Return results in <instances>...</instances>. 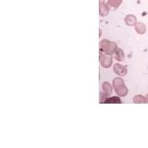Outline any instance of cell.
I'll use <instances>...</instances> for the list:
<instances>
[{
	"instance_id": "6da1fadb",
	"label": "cell",
	"mask_w": 148,
	"mask_h": 148,
	"mask_svg": "<svg viewBox=\"0 0 148 148\" xmlns=\"http://www.w3.org/2000/svg\"><path fill=\"white\" fill-rule=\"evenodd\" d=\"M112 86L115 93L119 97H125L128 94V89L122 77H115L113 80Z\"/></svg>"
},
{
	"instance_id": "7a4b0ae2",
	"label": "cell",
	"mask_w": 148,
	"mask_h": 148,
	"mask_svg": "<svg viewBox=\"0 0 148 148\" xmlns=\"http://www.w3.org/2000/svg\"><path fill=\"white\" fill-rule=\"evenodd\" d=\"M118 48V45L114 41H111L109 40H102L100 42V53H105L113 56Z\"/></svg>"
},
{
	"instance_id": "3957f363",
	"label": "cell",
	"mask_w": 148,
	"mask_h": 148,
	"mask_svg": "<svg viewBox=\"0 0 148 148\" xmlns=\"http://www.w3.org/2000/svg\"><path fill=\"white\" fill-rule=\"evenodd\" d=\"M113 86L109 82H104L101 85V90L102 93H101V102L106 99L107 97H109L113 92Z\"/></svg>"
},
{
	"instance_id": "277c9868",
	"label": "cell",
	"mask_w": 148,
	"mask_h": 148,
	"mask_svg": "<svg viewBox=\"0 0 148 148\" xmlns=\"http://www.w3.org/2000/svg\"><path fill=\"white\" fill-rule=\"evenodd\" d=\"M100 64L104 69H109L113 65V57L105 53H100Z\"/></svg>"
},
{
	"instance_id": "5b68a950",
	"label": "cell",
	"mask_w": 148,
	"mask_h": 148,
	"mask_svg": "<svg viewBox=\"0 0 148 148\" xmlns=\"http://www.w3.org/2000/svg\"><path fill=\"white\" fill-rule=\"evenodd\" d=\"M113 71H114V73L116 75L123 77H125L127 75V67L125 66V65H122V64L117 63V64H114Z\"/></svg>"
},
{
	"instance_id": "8992f818",
	"label": "cell",
	"mask_w": 148,
	"mask_h": 148,
	"mask_svg": "<svg viewBox=\"0 0 148 148\" xmlns=\"http://www.w3.org/2000/svg\"><path fill=\"white\" fill-rule=\"evenodd\" d=\"M110 7L105 1H100L99 3V15L102 17L107 16L110 14Z\"/></svg>"
},
{
	"instance_id": "52a82bcc",
	"label": "cell",
	"mask_w": 148,
	"mask_h": 148,
	"mask_svg": "<svg viewBox=\"0 0 148 148\" xmlns=\"http://www.w3.org/2000/svg\"><path fill=\"white\" fill-rule=\"evenodd\" d=\"M124 22L128 27H134L138 22V19L136 16L133 14H127V16L124 17Z\"/></svg>"
},
{
	"instance_id": "ba28073f",
	"label": "cell",
	"mask_w": 148,
	"mask_h": 148,
	"mask_svg": "<svg viewBox=\"0 0 148 148\" xmlns=\"http://www.w3.org/2000/svg\"><path fill=\"white\" fill-rule=\"evenodd\" d=\"M113 58H115V60H117L118 62H123L125 58V53L121 48H118L115 53L113 54Z\"/></svg>"
},
{
	"instance_id": "9c48e42d",
	"label": "cell",
	"mask_w": 148,
	"mask_h": 148,
	"mask_svg": "<svg viewBox=\"0 0 148 148\" xmlns=\"http://www.w3.org/2000/svg\"><path fill=\"white\" fill-rule=\"evenodd\" d=\"M135 31L139 35H144L147 32V27L143 22H137V24L134 26Z\"/></svg>"
},
{
	"instance_id": "30bf717a",
	"label": "cell",
	"mask_w": 148,
	"mask_h": 148,
	"mask_svg": "<svg viewBox=\"0 0 148 148\" xmlns=\"http://www.w3.org/2000/svg\"><path fill=\"white\" fill-rule=\"evenodd\" d=\"M121 99L118 96H112V97H107L101 103L105 104H121Z\"/></svg>"
},
{
	"instance_id": "8fae6325",
	"label": "cell",
	"mask_w": 148,
	"mask_h": 148,
	"mask_svg": "<svg viewBox=\"0 0 148 148\" xmlns=\"http://www.w3.org/2000/svg\"><path fill=\"white\" fill-rule=\"evenodd\" d=\"M123 3V0H107L106 3L109 5V7L113 8L114 9H117L119 8Z\"/></svg>"
},
{
	"instance_id": "7c38bea8",
	"label": "cell",
	"mask_w": 148,
	"mask_h": 148,
	"mask_svg": "<svg viewBox=\"0 0 148 148\" xmlns=\"http://www.w3.org/2000/svg\"><path fill=\"white\" fill-rule=\"evenodd\" d=\"M132 102H133L134 104H146V103H147L145 96L143 95H139V94L133 96V98H132Z\"/></svg>"
},
{
	"instance_id": "4fadbf2b",
	"label": "cell",
	"mask_w": 148,
	"mask_h": 148,
	"mask_svg": "<svg viewBox=\"0 0 148 148\" xmlns=\"http://www.w3.org/2000/svg\"><path fill=\"white\" fill-rule=\"evenodd\" d=\"M145 98H146V101H147V103L148 104V94H147V95H146Z\"/></svg>"
},
{
	"instance_id": "5bb4252c",
	"label": "cell",
	"mask_w": 148,
	"mask_h": 148,
	"mask_svg": "<svg viewBox=\"0 0 148 148\" xmlns=\"http://www.w3.org/2000/svg\"><path fill=\"white\" fill-rule=\"evenodd\" d=\"M100 1H104V0H100Z\"/></svg>"
}]
</instances>
